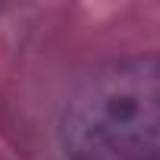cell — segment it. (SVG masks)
Wrapping results in <instances>:
<instances>
[{"mask_svg":"<svg viewBox=\"0 0 160 160\" xmlns=\"http://www.w3.org/2000/svg\"><path fill=\"white\" fill-rule=\"evenodd\" d=\"M94 154L113 151L122 160L160 157V75L119 72L110 82H98L85 98L82 113L66 122V144Z\"/></svg>","mask_w":160,"mask_h":160,"instance_id":"cell-1","label":"cell"}]
</instances>
